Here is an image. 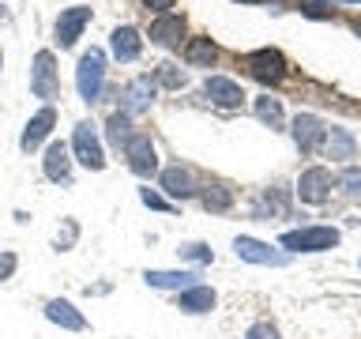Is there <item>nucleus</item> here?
<instances>
[{"label": "nucleus", "mask_w": 361, "mask_h": 339, "mask_svg": "<svg viewBox=\"0 0 361 339\" xmlns=\"http://www.w3.org/2000/svg\"><path fill=\"white\" fill-rule=\"evenodd\" d=\"M75 87H79V98L90 102V106L102 98V87H106V53L102 49H87L83 56H79Z\"/></svg>", "instance_id": "nucleus-1"}, {"label": "nucleus", "mask_w": 361, "mask_h": 339, "mask_svg": "<svg viewBox=\"0 0 361 339\" xmlns=\"http://www.w3.org/2000/svg\"><path fill=\"white\" fill-rule=\"evenodd\" d=\"M335 245H338L335 226H301V230L282 234V249H293V253H324V249Z\"/></svg>", "instance_id": "nucleus-2"}, {"label": "nucleus", "mask_w": 361, "mask_h": 339, "mask_svg": "<svg viewBox=\"0 0 361 339\" xmlns=\"http://www.w3.org/2000/svg\"><path fill=\"white\" fill-rule=\"evenodd\" d=\"M72 151L75 158L83 162L87 170H106V151H102V140H98V129L90 121H79L75 132H72Z\"/></svg>", "instance_id": "nucleus-3"}, {"label": "nucleus", "mask_w": 361, "mask_h": 339, "mask_svg": "<svg viewBox=\"0 0 361 339\" xmlns=\"http://www.w3.org/2000/svg\"><path fill=\"white\" fill-rule=\"evenodd\" d=\"M124 158H128V166H132L135 177H151V174H158V151H154L151 136L135 132L132 140L124 143Z\"/></svg>", "instance_id": "nucleus-4"}, {"label": "nucleus", "mask_w": 361, "mask_h": 339, "mask_svg": "<svg viewBox=\"0 0 361 339\" xmlns=\"http://www.w3.org/2000/svg\"><path fill=\"white\" fill-rule=\"evenodd\" d=\"M154 90H158V83L151 76H135L132 83H124V90H121V113H128V117L147 113L154 102Z\"/></svg>", "instance_id": "nucleus-5"}, {"label": "nucleus", "mask_w": 361, "mask_h": 339, "mask_svg": "<svg viewBox=\"0 0 361 339\" xmlns=\"http://www.w3.org/2000/svg\"><path fill=\"white\" fill-rule=\"evenodd\" d=\"M30 90L38 98H56V90H61V83H56V64H53V53L42 49L38 56H34V72H30Z\"/></svg>", "instance_id": "nucleus-6"}, {"label": "nucleus", "mask_w": 361, "mask_h": 339, "mask_svg": "<svg viewBox=\"0 0 361 339\" xmlns=\"http://www.w3.org/2000/svg\"><path fill=\"white\" fill-rule=\"evenodd\" d=\"M245 64L259 83H279V79L286 76V61H282L279 49H256V53H248Z\"/></svg>", "instance_id": "nucleus-7"}, {"label": "nucleus", "mask_w": 361, "mask_h": 339, "mask_svg": "<svg viewBox=\"0 0 361 339\" xmlns=\"http://www.w3.org/2000/svg\"><path fill=\"white\" fill-rule=\"evenodd\" d=\"M233 253L241 256V260H248V264H271V268L290 264V256H286V253H275L271 245L256 242V237H237V242H233Z\"/></svg>", "instance_id": "nucleus-8"}, {"label": "nucleus", "mask_w": 361, "mask_h": 339, "mask_svg": "<svg viewBox=\"0 0 361 339\" xmlns=\"http://www.w3.org/2000/svg\"><path fill=\"white\" fill-rule=\"evenodd\" d=\"M298 196H301V203H324L331 196V174H327L324 166L305 170L301 181H298Z\"/></svg>", "instance_id": "nucleus-9"}, {"label": "nucleus", "mask_w": 361, "mask_h": 339, "mask_svg": "<svg viewBox=\"0 0 361 339\" xmlns=\"http://www.w3.org/2000/svg\"><path fill=\"white\" fill-rule=\"evenodd\" d=\"M90 23V8L75 4V8H64L61 19H56V45L68 49V45H75V38L83 34V27Z\"/></svg>", "instance_id": "nucleus-10"}, {"label": "nucleus", "mask_w": 361, "mask_h": 339, "mask_svg": "<svg viewBox=\"0 0 361 339\" xmlns=\"http://www.w3.org/2000/svg\"><path fill=\"white\" fill-rule=\"evenodd\" d=\"M324 136H327V129H324L320 117H312V113H298V117H293V140H298V147L305 155H312L316 147L324 143Z\"/></svg>", "instance_id": "nucleus-11"}, {"label": "nucleus", "mask_w": 361, "mask_h": 339, "mask_svg": "<svg viewBox=\"0 0 361 339\" xmlns=\"http://www.w3.org/2000/svg\"><path fill=\"white\" fill-rule=\"evenodd\" d=\"M42 170H45V177L53 181V185H68L72 181V158H68V143H49V151H45L42 158Z\"/></svg>", "instance_id": "nucleus-12"}, {"label": "nucleus", "mask_w": 361, "mask_h": 339, "mask_svg": "<svg viewBox=\"0 0 361 339\" xmlns=\"http://www.w3.org/2000/svg\"><path fill=\"white\" fill-rule=\"evenodd\" d=\"M53 124H56V113H53V106H45V109H38L34 117L27 121V129H23V136H19V147L23 151H34L45 136L53 132Z\"/></svg>", "instance_id": "nucleus-13"}, {"label": "nucleus", "mask_w": 361, "mask_h": 339, "mask_svg": "<svg viewBox=\"0 0 361 339\" xmlns=\"http://www.w3.org/2000/svg\"><path fill=\"white\" fill-rule=\"evenodd\" d=\"M203 95H207L214 106H226V109H233V106H241V87L233 83V79H226V76H211L207 83H203Z\"/></svg>", "instance_id": "nucleus-14"}, {"label": "nucleus", "mask_w": 361, "mask_h": 339, "mask_svg": "<svg viewBox=\"0 0 361 339\" xmlns=\"http://www.w3.org/2000/svg\"><path fill=\"white\" fill-rule=\"evenodd\" d=\"M162 189L173 200H188V196H196V177L185 166H169V170H162Z\"/></svg>", "instance_id": "nucleus-15"}, {"label": "nucleus", "mask_w": 361, "mask_h": 339, "mask_svg": "<svg viewBox=\"0 0 361 339\" xmlns=\"http://www.w3.org/2000/svg\"><path fill=\"white\" fill-rule=\"evenodd\" d=\"M45 316H49L53 324L68 328V332H83V328H87L83 313H79L72 302H64V298H53V302H45Z\"/></svg>", "instance_id": "nucleus-16"}, {"label": "nucleus", "mask_w": 361, "mask_h": 339, "mask_svg": "<svg viewBox=\"0 0 361 339\" xmlns=\"http://www.w3.org/2000/svg\"><path fill=\"white\" fill-rule=\"evenodd\" d=\"M109 49H113V56H117V61H135V56H140V49H143L140 30H135V27H117V30L109 34Z\"/></svg>", "instance_id": "nucleus-17"}, {"label": "nucleus", "mask_w": 361, "mask_h": 339, "mask_svg": "<svg viewBox=\"0 0 361 339\" xmlns=\"http://www.w3.org/2000/svg\"><path fill=\"white\" fill-rule=\"evenodd\" d=\"M147 287H154V290H188V287H196V271H147Z\"/></svg>", "instance_id": "nucleus-18"}, {"label": "nucleus", "mask_w": 361, "mask_h": 339, "mask_svg": "<svg viewBox=\"0 0 361 339\" xmlns=\"http://www.w3.org/2000/svg\"><path fill=\"white\" fill-rule=\"evenodd\" d=\"M180 34H185V19L180 16H158L154 23H151V42L154 45H177L180 42Z\"/></svg>", "instance_id": "nucleus-19"}, {"label": "nucleus", "mask_w": 361, "mask_h": 339, "mask_svg": "<svg viewBox=\"0 0 361 339\" xmlns=\"http://www.w3.org/2000/svg\"><path fill=\"white\" fill-rule=\"evenodd\" d=\"M211 305H214V290L211 287H200V282L177 294V309L180 313H207Z\"/></svg>", "instance_id": "nucleus-20"}, {"label": "nucleus", "mask_w": 361, "mask_h": 339, "mask_svg": "<svg viewBox=\"0 0 361 339\" xmlns=\"http://www.w3.org/2000/svg\"><path fill=\"white\" fill-rule=\"evenodd\" d=\"M214 56H219V49H214L211 38H192L185 45V61L188 64H214Z\"/></svg>", "instance_id": "nucleus-21"}, {"label": "nucleus", "mask_w": 361, "mask_h": 339, "mask_svg": "<svg viewBox=\"0 0 361 339\" xmlns=\"http://www.w3.org/2000/svg\"><path fill=\"white\" fill-rule=\"evenodd\" d=\"M324 140H327V155H331V158H354V136H350V132L331 129Z\"/></svg>", "instance_id": "nucleus-22"}, {"label": "nucleus", "mask_w": 361, "mask_h": 339, "mask_svg": "<svg viewBox=\"0 0 361 339\" xmlns=\"http://www.w3.org/2000/svg\"><path fill=\"white\" fill-rule=\"evenodd\" d=\"M128 129H132V124H128V113H121V109H117V113H113V117L106 121L109 143H113V147H124V143L132 140V132H128Z\"/></svg>", "instance_id": "nucleus-23"}, {"label": "nucleus", "mask_w": 361, "mask_h": 339, "mask_svg": "<svg viewBox=\"0 0 361 339\" xmlns=\"http://www.w3.org/2000/svg\"><path fill=\"white\" fill-rule=\"evenodd\" d=\"M252 211H256V219H267V211H271V215H286V196H282L279 189H267L264 196L256 200Z\"/></svg>", "instance_id": "nucleus-24"}, {"label": "nucleus", "mask_w": 361, "mask_h": 339, "mask_svg": "<svg viewBox=\"0 0 361 339\" xmlns=\"http://www.w3.org/2000/svg\"><path fill=\"white\" fill-rule=\"evenodd\" d=\"M154 83H162V87H169V90H180V87H185L188 83V76L185 72H180V68L177 64H158V72H154Z\"/></svg>", "instance_id": "nucleus-25"}, {"label": "nucleus", "mask_w": 361, "mask_h": 339, "mask_svg": "<svg viewBox=\"0 0 361 339\" xmlns=\"http://www.w3.org/2000/svg\"><path fill=\"white\" fill-rule=\"evenodd\" d=\"M256 117L271 124V129H282V106L279 98H256Z\"/></svg>", "instance_id": "nucleus-26"}, {"label": "nucleus", "mask_w": 361, "mask_h": 339, "mask_svg": "<svg viewBox=\"0 0 361 339\" xmlns=\"http://www.w3.org/2000/svg\"><path fill=\"white\" fill-rule=\"evenodd\" d=\"M230 203H233V192L226 185H211L207 192H203V208L207 211H226Z\"/></svg>", "instance_id": "nucleus-27"}, {"label": "nucleus", "mask_w": 361, "mask_h": 339, "mask_svg": "<svg viewBox=\"0 0 361 339\" xmlns=\"http://www.w3.org/2000/svg\"><path fill=\"white\" fill-rule=\"evenodd\" d=\"M338 181H343V192H346V196L361 200V170H357V166H346Z\"/></svg>", "instance_id": "nucleus-28"}, {"label": "nucleus", "mask_w": 361, "mask_h": 339, "mask_svg": "<svg viewBox=\"0 0 361 339\" xmlns=\"http://www.w3.org/2000/svg\"><path fill=\"white\" fill-rule=\"evenodd\" d=\"M180 256H185V260H196V264H211V249L203 245V242L185 245V249H180Z\"/></svg>", "instance_id": "nucleus-29"}, {"label": "nucleus", "mask_w": 361, "mask_h": 339, "mask_svg": "<svg viewBox=\"0 0 361 339\" xmlns=\"http://www.w3.org/2000/svg\"><path fill=\"white\" fill-rule=\"evenodd\" d=\"M245 339H279V328L271 324V321H259V324L248 328V335H245Z\"/></svg>", "instance_id": "nucleus-30"}, {"label": "nucleus", "mask_w": 361, "mask_h": 339, "mask_svg": "<svg viewBox=\"0 0 361 339\" xmlns=\"http://www.w3.org/2000/svg\"><path fill=\"white\" fill-rule=\"evenodd\" d=\"M140 200L147 203V208H154V211H173V203H166L158 192H151V189H140Z\"/></svg>", "instance_id": "nucleus-31"}, {"label": "nucleus", "mask_w": 361, "mask_h": 339, "mask_svg": "<svg viewBox=\"0 0 361 339\" xmlns=\"http://www.w3.org/2000/svg\"><path fill=\"white\" fill-rule=\"evenodd\" d=\"M301 8H305V16H312V19L331 16V11H327V0H301Z\"/></svg>", "instance_id": "nucleus-32"}, {"label": "nucleus", "mask_w": 361, "mask_h": 339, "mask_svg": "<svg viewBox=\"0 0 361 339\" xmlns=\"http://www.w3.org/2000/svg\"><path fill=\"white\" fill-rule=\"evenodd\" d=\"M16 264H19V256H16V253H0V282L11 279V271H16Z\"/></svg>", "instance_id": "nucleus-33"}, {"label": "nucleus", "mask_w": 361, "mask_h": 339, "mask_svg": "<svg viewBox=\"0 0 361 339\" xmlns=\"http://www.w3.org/2000/svg\"><path fill=\"white\" fill-rule=\"evenodd\" d=\"M72 242H75V222H68L64 234H56V249H68Z\"/></svg>", "instance_id": "nucleus-34"}, {"label": "nucleus", "mask_w": 361, "mask_h": 339, "mask_svg": "<svg viewBox=\"0 0 361 339\" xmlns=\"http://www.w3.org/2000/svg\"><path fill=\"white\" fill-rule=\"evenodd\" d=\"M143 8H151V11H158V16H166V11L173 8V0H143Z\"/></svg>", "instance_id": "nucleus-35"}, {"label": "nucleus", "mask_w": 361, "mask_h": 339, "mask_svg": "<svg viewBox=\"0 0 361 339\" xmlns=\"http://www.w3.org/2000/svg\"><path fill=\"white\" fill-rule=\"evenodd\" d=\"M354 30H357V34H361V19H357V23H354Z\"/></svg>", "instance_id": "nucleus-36"}, {"label": "nucleus", "mask_w": 361, "mask_h": 339, "mask_svg": "<svg viewBox=\"0 0 361 339\" xmlns=\"http://www.w3.org/2000/svg\"><path fill=\"white\" fill-rule=\"evenodd\" d=\"M0 68H4V53H0Z\"/></svg>", "instance_id": "nucleus-37"}, {"label": "nucleus", "mask_w": 361, "mask_h": 339, "mask_svg": "<svg viewBox=\"0 0 361 339\" xmlns=\"http://www.w3.org/2000/svg\"><path fill=\"white\" fill-rule=\"evenodd\" d=\"M0 8H4V4H0Z\"/></svg>", "instance_id": "nucleus-38"}]
</instances>
